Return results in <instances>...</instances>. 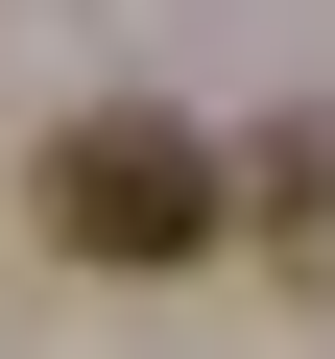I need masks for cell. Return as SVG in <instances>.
Returning a JSON list of instances; mask_svg holds the SVG:
<instances>
[{
  "label": "cell",
  "mask_w": 335,
  "mask_h": 359,
  "mask_svg": "<svg viewBox=\"0 0 335 359\" xmlns=\"http://www.w3.org/2000/svg\"><path fill=\"white\" fill-rule=\"evenodd\" d=\"M48 240H72V264H120V287L216 264V144H192V120H144V96H96V120L48 144Z\"/></svg>",
  "instance_id": "1"
},
{
  "label": "cell",
  "mask_w": 335,
  "mask_h": 359,
  "mask_svg": "<svg viewBox=\"0 0 335 359\" xmlns=\"http://www.w3.org/2000/svg\"><path fill=\"white\" fill-rule=\"evenodd\" d=\"M264 216H287V240H335V144H264Z\"/></svg>",
  "instance_id": "2"
}]
</instances>
